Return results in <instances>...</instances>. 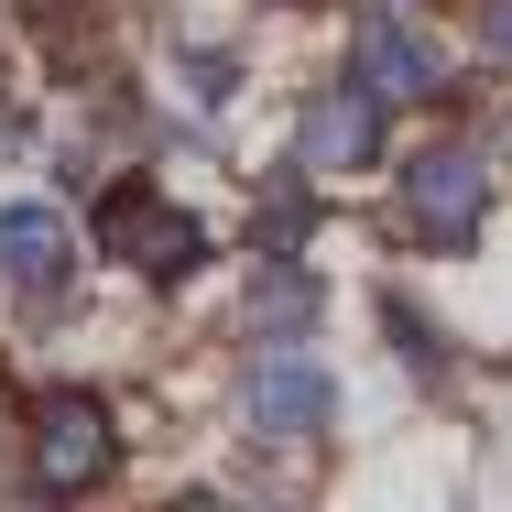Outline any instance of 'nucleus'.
<instances>
[{"mask_svg": "<svg viewBox=\"0 0 512 512\" xmlns=\"http://www.w3.org/2000/svg\"><path fill=\"white\" fill-rule=\"evenodd\" d=\"M382 88H360V77H338V88H316L295 109V164L306 175H371L382 164Z\"/></svg>", "mask_w": 512, "mask_h": 512, "instance_id": "6", "label": "nucleus"}, {"mask_svg": "<svg viewBox=\"0 0 512 512\" xmlns=\"http://www.w3.org/2000/svg\"><path fill=\"white\" fill-rule=\"evenodd\" d=\"M382 327H393V349H404V360H414V371H425V382L447 371V349H436V327H425V316H414V306H382Z\"/></svg>", "mask_w": 512, "mask_h": 512, "instance_id": "10", "label": "nucleus"}, {"mask_svg": "<svg viewBox=\"0 0 512 512\" xmlns=\"http://www.w3.org/2000/svg\"><path fill=\"white\" fill-rule=\"evenodd\" d=\"M99 240L142 273V284H186L207 262V229L186 218V207H164L153 186H109V207H99Z\"/></svg>", "mask_w": 512, "mask_h": 512, "instance_id": "5", "label": "nucleus"}, {"mask_svg": "<svg viewBox=\"0 0 512 512\" xmlns=\"http://www.w3.org/2000/svg\"><path fill=\"white\" fill-rule=\"evenodd\" d=\"M316 316H327V284H316L295 251H262V273L240 295V338H306Z\"/></svg>", "mask_w": 512, "mask_h": 512, "instance_id": "8", "label": "nucleus"}, {"mask_svg": "<svg viewBox=\"0 0 512 512\" xmlns=\"http://www.w3.org/2000/svg\"><path fill=\"white\" fill-rule=\"evenodd\" d=\"M393 207H404L414 251H469V240H480V207H491V175H480V153L425 142L404 164V186H393Z\"/></svg>", "mask_w": 512, "mask_h": 512, "instance_id": "1", "label": "nucleus"}, {"mask_svg": "<svg viewBox=\"0 0 512 512\" xmlns=\"http://www.w3.org/2000/svg\"><path fill=\"white\" fill-rule=\"evenodd\" d=\"M186 88H197V99L218 109V99H229V88H240V66H229V55H186Z\"/></svg>", "mask_w": 512, "mask_h": 512, "instance_id": "11", "label": "nucleus"}, {"mask_svg": "<svg viewBox=\"0 0 512 512\" xmlns=\"http://www.w3.org/2000/svg\"><path fill=\"white\" fill-rule=\"evenodd\" d=\"M0 284H22L33 306H55L66 284H77V229H66V207H0Z\"/></svg>", "mask_w": 512, "mask_h": 512, "instance_id": "7", "label": "nucleus"}, {"mask_svg": "<svg viewBox=\"0 0 512 512\" xmlns=\"http://www.w3.org/2000/svg\"><path fill=\"white\" fill-rule=\"evenodd\" d=\"M306 218H316V197H306V164H295V175L262 197V218H251V251H295V229H306Z\"/></svg>", "mask_w": 512, "mask_h": 512, "instance_id": "9", "label": "nucleus"}, {"mask_svg": "<svg viewBox=\"0 0 512 512\" xmlns=\"http://www.w3.org/2000/svg\"><path fill=\"white\" fill-rule=\"evenodd\" d=\"M327 414H338L327 360L284 349V338H262V360L240 371V425H251V436H273V447H295V436H327Z\"/></svg>", "mask_w": 512, "mask_h": 512, "instance_id": "3", "label": "nucleus"}, {"mask_svg": "<svg viewBox=\"0 0 512 512\" xmlns=\"http://www.w3.org/2000/svg\"><path fill=\"white\" fill-rule=\"evenodd\" d=\"M120 469V425H109L99 393H44L33 404V491L66 502V491H99Z\"/></svg>", "mask_w": 512, "mask_h": 512, "instance_id": "2", "label": "nucleus"}, {"mask_svg": "<svg viewBox=\"0 0 512 512\" xmlns=\"http://www.w3.org/2000/svg\"><path fill=\"white\" fill-rule=\"evenodd\" d=\"M349 77L382 88V99H447V44L425 33V11L404 0H371L360 33H349Z\"/></svg>", "mask_w": 512, "mask_h": 512, "instance_id": "4", "label": "nucleus"}, {"mask_svg": "<svg viewBox=\"0 0 512 512\" xmlns=\"http://www.w3.org/2000/svg\"><path fill=\"white\" fill-rule=\"evenodd\" d=\"M480 55L512 66V0H480Z\"/></svg>", "mask_w": 512, "mask_h": 512, "instance_id": "12", "label": "nucleus"}]
</instances>
